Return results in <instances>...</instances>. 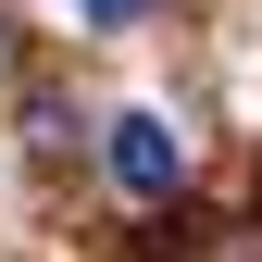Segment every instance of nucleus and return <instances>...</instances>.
Returning a JSON list of instances; mask_svg holds the SVG:
<instances>
[{
	"label": "nucleus",
	"instance_id": "1",
	"mask_svg": "<svg viewBox=\"0 0 262 262\" xmlns=\"http://www.w3.org/2000/svg\"><path fill=\"white\" fill-rule=\"evenodd\" d=\"M113 187L162 212V200L187 187V138H175V125H150V113H125V125H113Z\"/></svg>",
	"mask_w": 262,
	"mask_h": 262
},
{
	"label": "nucleus",
	"instance_id": "2",
	"mask_svg": "<svg viewBox=\"0 0 262 262\" xmlns=\"http://www.w3.org/2000/svg\"><path fill=\"white\" fill-rule=\"evenodd\" d=\"M138 13H150V0H88V25H100V38H125Z\"/></svg>",
	"mask_w": 262,
	"mask_h": 262
}]
</instances>
